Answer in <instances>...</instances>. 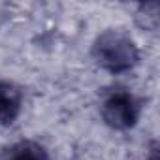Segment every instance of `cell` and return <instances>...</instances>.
<instances>
[{
	"label": "cell",
	"mask_w": 160,
	"mask_h": 160,
	"mask_svg": "<svg viewBox=\"0 0 160 160\" xmlns=\"http://www.w3.org/2000/svg\"><path fill=\"white\" fill-rule=\"evenodd\" d=\"M92 55L109 73H126L139 62V49L130 34L115 28L100 32L92 43Z\"/></svg>",
	"instance_id": "cell-1"
},
{
	"label": "cell",
	"mask_w": 160,
	"mask_h": 160,
	"mask_svg": "<svg viewBox=\"0 0 160 160\" xmlns=\"http://www.w3.org/2000/svg\"><path fill=\"white\" fill-rule=\"evenodd\" d=\"M23 108V94L21 91L10 83L0 81V124H12Z\"/></svg>",
	"instance_id": "cell-3"
},
{
	"label": "cell",
	"mask_w": 160,
	"mask_h": 160,
	"mask_svg": "<svg viewBox=\"0 0 160 160\" xmlns=\"http://www.w3.org/2000/svg\"><path fill=\"white\" fill-rule=\"evenodd\" d=\"M4 160H47V151L36 141H19L10 147Z\"/></svg>",
	"instance_id": "cell-4"
},
{
	"label": "cell",
	"mask_w": 160,
	"mask_h": 160,
	"mask_svg": "<svg viewBox=\"0 0 160 160\" xmlns=\"http://www.w3.org/2000/svg\"><path fill=\"white\" fill-rule=\"evenodd\" d=\"M100 113L104 122L113 130H128L136 126L141 106L128 89H111L102 100Z\"/></svg>",
	"instance_id": "cell-2"
}]
</instances>
